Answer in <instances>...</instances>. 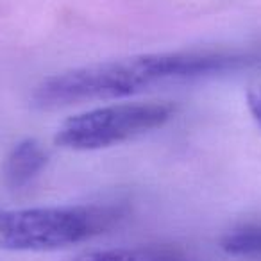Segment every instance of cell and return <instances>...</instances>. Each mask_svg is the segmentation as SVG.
I'll use <instances>...</instances> for the list:
<instances>
[{"mask_svg":"<svg viewBox=\"0 0 261 261\" xmlns=\"http://www.w3.org/2000/svg\"><path fill=\"white\" fill-rule=\"evenodd\" d=\"M261 66L256 48H204L140 54L54 73L34 90L33 106L58 109L95 100H120L167 84L232 75Z\"/></svg>","mask_w":261,"mask_h":261,"instance_id":"6da1fadb","label":"cell"},{"mask_svg":"<svg viewBox=\"0 0 261 261\" xmlns=\"http://www.w3.org/2000/svg\"><path fill=\"white\" fill-rule=\"evenodd\" d=\"M125 211L113 204L0 210V249L50 252L88 242L118 225Z\"/></svg>","mask_w":261,"mask_h":261,"instance_id":"7a4b0ae2","label":"cell"},{"mask_svg":"<svg viewBox=\"0 0 261 261\" xmlns=\"http://www.w3.org/2000/svg\"><path fill=\"white\" fill-rule=\"evenodd\" d=\"M174 113L168 102L104 104L68 116L56 130L54 143L77 152L108 149L161 129Z\"/></svg>","mask_w":261,"mask_h":261,"instance_id":"3957f363","label":"cell"},{"mask_svg":"<svg viewBox=\"0 0 261 261\" xmlns=\"http://www.w3.org/2000/svg\"><path fill=\"white\" fill-rule=\"evenodd\" d=\"M48 154L38 140L25 138L18 142L4 161V182L13 190L25 188L43 172Z\"/></svg>","mask_w":261,"mask_h":261,"instance_id":"277c9868","label":"cell"},{"mask_svg":"<svg viewBox=\"0 0 261 261\" xmlns=\"http://www.w3.org/2000/svg\"><path fill=\"white\" fill-rule=\"evenodd\" d=\"M68 261H195L182 249L170 245H138L91 250Z\"/></svg>","mask_w":261,"mask_h":261,"instance_id":"5b68a950","label":"cell"},{"mask_svg":"<svg viewBox=\"0 0 261 261\" xmlns=\"http://www.w3.org/2000/svg\"><path fill=\"white\" fill-rule=\"evenodd\" d=\"M220 249L227 256L247 261H261V224H247L225 232Z\"/></svg>","mask_w":261,"mask_h":261,"instance_id":"8992f818","label":"cell"},{"mask_svg":"<svg viewBox=\"0 0 261 261\" xmlns=\"http://www.w3.org/2000/svg\"><path fill=\"white\" fill-rule=\"evenodd\" d=\"M247 108H249L252 118L261 127V84L259 86H252L247 91Z\"/></svg>","mask_w":261,"mask_h":261,"instance_id":"52a82bcc","label":"cell"}]
</instances>
